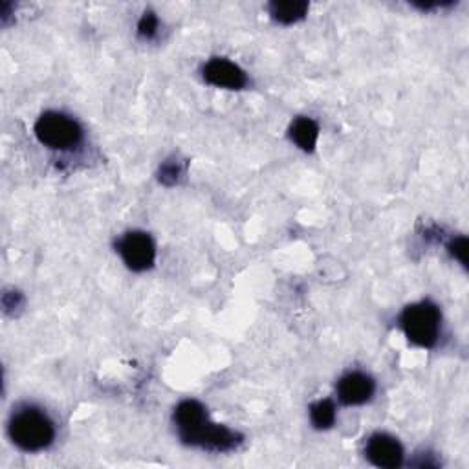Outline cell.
Listing matches in <instances>:
<instances>
[{"mask_svg": "<svg viewBox=\"0 0 469 469\" xmlns=\"http://www.w3.org/2000/svg\"><path fill=\"white\" fill-rule=\"evenodd\" d=\"M54 436L52 420L39 409H21L10 420V438L24 451H41L52 444Z\"/></svg>", "mask_w": 469, "mask_h": 469, "instance_id": "6da1fadb", "label": "cell"}, {"mask_svg": "<svg viewBox=\"0 0 469 469\" xmlns=\"http://www.w3.org/2000/svg\"><path fill=\"white\" fill-rule=\"evenodd\" d=\"M402 327L415 345L433 347L440 334V312L429 301L411 305L402 314Z\"/></svg>", "mask_w": 469, "mask_h": 469, "instance_id": "7a4b0ae2", "label": "cell"}, {"mask_svg": "<svg viewBox=\"0 0 469 469\" xmlns=\"http://www.w3.org/2000/svg\"><path fill=\"white\" fill-rule=\"evenodd\" d=\"M35 134L43 145L55 151L75 147L83 136L77 122L59 112L43 114L35 123Z\"/></svg>", "mask_w": 469, "mask_h": 469, "instance_id": "3957f363", "label": "cell"}, {"mask_svg": "<svg viewBox=\"0 0 469 469\" xmlns=\"http://www.w3.org/2000/svg\"><path fill=\"white\" fill-rule=\"evenodd\" d=\"M118 249H120L125 264L134 271H143V269L151 268L156 259V249H154L152 239L142 231L127 233L120 240Z\"/></svg>", "mask_w": 469, "mask_h": 469, "instance_id": "277c9868", "label": "cell"}, {"mask_svg": "<svg viewBox=\"0 0 469 469\" xmlns=\"http://www.w3.org/2000/svg\"><path fill=\"white\" fill-rule=\"evenodd\" d=\"M174 422H176L180 436L187 444H197V445H199V440L204 435L206 427L210 425L206 409L199 402H195V400L181 402L176 407Z\"/></svg>", "mask_w": 469, "mask_h": 469, "instance_id": "5b68a950", "label": "cell"}, {"mask_svg": "<svg viewBox=\"0 0 469 469\" xmlns=\"http://www.w3.org/2000/svg\"><path fill=\"white\" fill-rule=\"evenodd\" d=\"M366 458L378 467H398L404 460V449L400 442L389 435L378 433L368 438L366 447H365Z\"/></svg>", "mask_w": 469, "mask_h": 469, "instance_id": "8992f818", "label": "cell"}, {"mask_svg": "<svg viewBox=\"0 0 469 469\" xmlns=\"http://www.w3.org/2000/svg\"><path fill=\"white\" fill-rule=\"evenodd\" d=\"M204 79L213 86L230 88V90H239L248 83L246 73L235 63L220 57L211 59L204 66Z\"/></svg>", "mask_w": 469, "mask_h": 469, "instance_id": "52a82bcc", "label": "cell"}, {"mask_svg": "<svg viewBox=\"0 0 469 469\" xmlns=\"http://www.w3.org/2000/svg\"><path fill=\"white\" fill-rule=\"evenodd\" d=\"M374 382L363 372H348L337 384V396L345 405H361L374 395Z\"/></svg>", "mask_w": 469, "mask_h": 469, "instance_id": "ba28073f", "label": "cell"}, {"mask_svg": "<svg viewBox=\"0 0 469 469\" xmlns=\"http://www.w3.org/2000/svg\"><path fill=\"white\" fill-rule=\"evenodd\" d=\"M308 12V5L301 3V0H287V3H271L269 14L275 21L283 24H292L299 19H303Z\"/></svg>", "mask_w": 469, "mask_h": 469, "instance_id": "9c48e42d", "label": "cell"}, {"mask_svg": "<svg viewBox=\"0 0 469 469\" xmlns=\"http://www.w3.org/2000/svg\"><path fill=\"white\" fill-rule=\"evenodd\" d=\"M290 136L303 151L310 152V151H314V147L318 143L319 127L310 118H299V120L294 122V125L290 129Z\"/></svg>", "mask_w": 469, "mask_h": 469, "instance_id": "30bf717a", "label": "cell"}, {"mask_svg": "<svg viewBox=\"0 0 469 469\" xmlns=\"http://www.w3.org/2000/svg\"><path fill=\"white\" fill-rule=\"evenodd\" d=\"M312 424L318 429H328L336 422V407L330 400H319L310 407Z\"/></svg>", "mask_w": 469, "mask_h": 469, "instance_id": "8fae6325", "label": "cell"}, {"mask_svg": "<svg viewBox=\"0 0 469 469\" xmlns=\"http://www.w3.org/2000/svg\"><path fill=\"white\" fill-rule=\"evenodd\" d=\"M156 30H158V19L154 14L147 12L143 14V17L140 19V24H138V34L143 37V39H151L156 35Z\"/></svg>", "mask_w": 469, "mask_h": 469, "instance_id": "7c38bea8", "label": "cell"}, {"mask_svg": "<svg viewBox=\"0 0 469 469\" xmlns=\"http://www.w3.org/2000/svg\"><path fill=\"white\" fill-rule=\"evenodd\" d=\"M453 248H454V251H453V253H456L458 260H460V262H465V239H458V240H454Z\"/></svg>", "mask_w": 469, "mask_h": 469, "instance_id": "4fadbf2b", "label": "cell"}]
</instances>
